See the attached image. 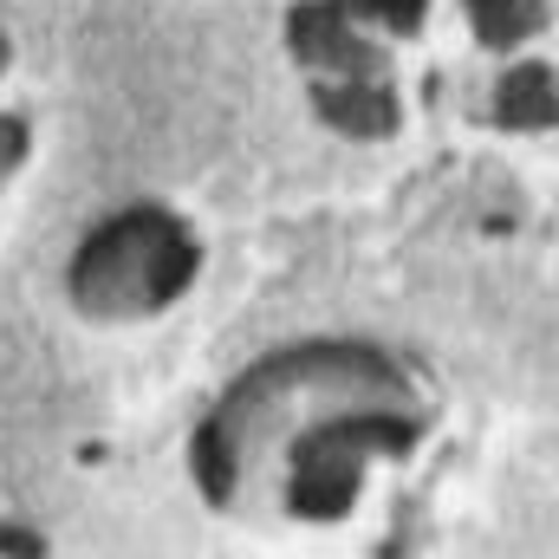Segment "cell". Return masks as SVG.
I'll return each mask as SVG.
<instances>
[{"label": "cell", "mask_w": 559, "mask_h": 559, "mask_svg": "<svg viewBox=\"0 0 559 559\" xmlns=\"http://www.w3.org/2000/svg\"><path fill=\"white\" fill-rule=\"evenodd\" d=\"M195 274V248L169 215H124L98 228L72 261V299L98 319H131L169 306Z\"/></svg>", "instance_id": "cell-1"}, {"label": "cell", "mask_w": 559, "mask_h": 559, "mask_svg": "<svg viewBox=\"0 0 559 559\" xmlns=\"http://www.w3.org/2000/svg\"><path fill=\"white\" fill-rule=\"evenodd\" d=\"M417 423L411 417H338V423H319L312 436H299L293 449V508L325 521V514H345L352 495H358V475H365V455L371 449H411Z\"/></svg>", "instance_id": "cell-2"}, {"label": "cell", "mask_w": 559, "mask_h": 559, "mask_svg": "<svg viewBox=\"0 0 559 559\" xmlns=\"http://www.w3.org/2000/svg\"><path fill=\"white\" fill-rule=\"evenodd\" d=\"M293 46H299L312 66H365V46L345 33V13H319V7H306V13L293 20Z\"/></svg>", "instance_id": "cell-3"}, {"label": "cell", "mask_w": 559, "mask_h": 559, "mask_svg": "<svg viewBox=\"0 0 559 559\" xmlns=\"http://www.w3.org/2000/svg\"><path fill=\"white\" fill-rule=\"evenodd\" d=\"M319 111L332 118V124H345V131H391V98L378 92V85H332V92H319Z\"/></svg>", "instance_id": "cell-4"}, {"label": "cell", "mask_w": 559, "mask_h": 559, "mask_svg": "<svg viewBox=\"0 0 559 559\" xmlns=\"http://www.w3.org/2000/svg\"><path fill=\"white\" fill-rule=\"evenodd\" d=\"M501 118L508 124H547L554 118V72L547 66H521L501 85Z\"/></svg>", "instance_id": "cell-5"}, {"label": "cell", "mask_w": 559, "mask_h": 559, "mask_svg": "<svg viewBox=\"0 0 559 559\" xmlns=\"http://www.w3.org/2000/svg\"><path fill=\"white\" fill-rule=\"evenodd\" d=\"M468 7H475V26L488 46H508L540 20V0H468Z\"/></svg>", "instance_id": "cell-6"}, {"label": "cell", "mask_w": 559, "mask_h": 559, "mask_svg": "<svg viewBox=\"0 0 559 559\" xmlns=\"http://www.w3.org/2000/svg\"><path fill=\"white\" fill-rule=\"evenodd\" d=\"M345 7H358L365 20H391V26H417L423 0H345Z\"/></svg>", "instance_id": "cell-7"}, {"label": "cell", "mask_w": 559, "mask_h": 559, "mask_svg": "<svg viewBox=\"0 0 559 559\" xmlns=\"http://www.w3.org/2000/svg\"><path fill=\"white\" fill-rule=\"evenodd\" d=\"M13 156H20V131H13V124H0V169H7Z\"/></svg>", "instance_id": "cell-8"}]
</instances>
